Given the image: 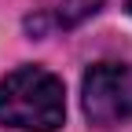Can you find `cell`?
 I'll use <instances>...</instances> for the list:
<instances>
[{"label": "cell", "mask_w": 132, "mask_h": 132, "mask_svg": "<svg viewBox=\"0 0 132 132\" xmlns=\"http://www.w3.org/2000/svg\"><path fill=\"white\" fill-rule=\"evenodd\" d=\"M99 7H103V0H62L59 4V26L62 29H73L85 19H92Z\"/></svg>", "instance_id": "obj_3"}, {"label": "cell", "mask_w": 132, "mask_h": 132, "mask_svg": "<svg viewBox=\"0 0 132 132\" xmlns=\"http://www.w3.org/2000/svg\"><path fill=\"white\" fill-rule=\"evenodd\" d=\"M66 121V88L44 66H19L0 81V125L19 132H59Z\"/></svg>", "instance_id": "obj_1"}, {"label": "cell", "mask_w": 132, "mask_h": 132, "mask_svg": "<svg viewBox=\"0 0 132 132\" xmlns=\"http://www.w3.org/2000/svg\"><path fill=\"white\" fill-rule=\"evenodd\" d=\"M125 7H128V15H132V0H125Z\"/></svg>", "instance_id": "obj_4"}, {"label": "cell", "mask_w": 132, "mask_h": 132, "mask_svg": "<svg viewBox=\"0 0 132 132\" xmlns=\"http://www.w3.org/2000/svg\"><path fill=\"white\" fill-rule=\"evenodd\" d=\"M81 110L95 128H114L132 118V66L95 62L81 77Z\"/></svg>", "instance_id": "obj_2"}]
</instances>
